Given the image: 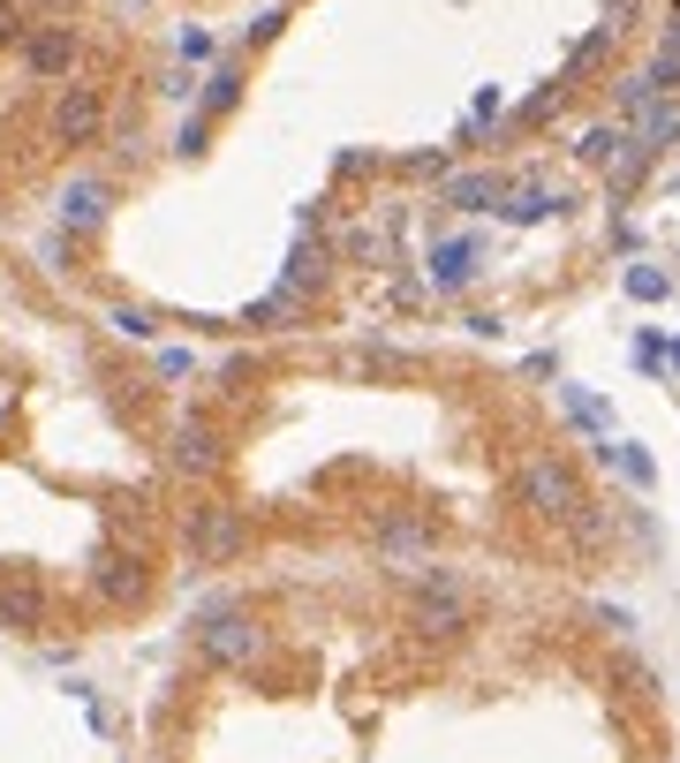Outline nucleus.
<instances>
[{
  "label": "nucleus",
  "instance_id": "nucleus-14",
  "mask_svg": "<svg viewBox=\"0 0 680 763\" xmlns=\"http://www.w3.org/2000/svg\"><path fill=\"white\" fill-rule=\"evenodd\" d=\"M326 265H333V258H326V250H318V242L303 235V242L288 250V273H280V288H288V296H311V288L326 280Z\"/></svg>",
  "mask_w": 680,
  "mask_h": 763
},
{
  "label": "nucleus",
  "instance_id": "nucleus-4",
  "mask_svg": "<svg viewBox=\"0 0 680 763\" xmlns=\"http://www.w3.org/2000/svg\"><path fill=\"white\" fill-rule=\"evenodd\" d=\"M416 627H424V635H462V627H469V598H462V583H454L446 567H431V575L416 583Z\"/></svg>",
  "mask_w": 680,
  "mask_h": 763
},
{
  "label": "nucleus",
  "instance_id": "nucleus-1",
  "mask_svg": "<svg viewBox=\"0 0 680 763\" xmlns=\"http://www.w3.org/2000/svg\"><path fill=\"white\" fill-rule=\"evenodd\" d=\"M181 545H189V560H197V567H227V560L250 545V522H242L235 506H189Z\"/></svg>",
  "mask_w": 680,
  "mask_h": 763
},
{
  "label": "nucleus",
  "instance_id": "nucleus-6",
  "mask_svg": "<svg viewBox=\"0 0 680 763\" xmlns=\"http://www.w3.org/2000/svg\"><path fill=\"white\" fill-rule=\"evenodd\" d=\"M99 129H106V99H99V84H68L61 107H53V145H99Z\"/></svg>",
  "mask_w": 680,
  "mask_h": 763
},
{
  "label": "nucleus",
  "instance_id": "nucleus-15",
  "mask_svg": "<svg viewBox=\"0 0 680 763\" xmlns=\"http://www.w3.org/2000/svg\"><path fill=\"white\" fill-rule=\"evenodd\" d=\"M635 145H643V152H666V145H680V114L666 107V99L635 107Z\"/></svg>",
  "mask_w": 680,
  "mask_h": 763
},
{
  "label": "nucleus",
  "instance_id": "nucleus-17",
  "mask_svg": "<svg viewBox=\"0 0 680 763\" xmlns=\"http://www.w3.org/2000/svg\"><path fill=\"white\" fill-rule=\"evenodd\" d=\"M500 212H507L514 227H537L544 212H559V189H537V182H529V189H514V197H500Z\"/></svg>",
  "mask_w": 680,
  "mask_h": 763
},
{
  "label": "nucleus",
  "instance_id": "nucleus-27",
  "mask_svg": "<svg viewBox=\"0 0 680 763\" xmlns=\"http://www.w3.org/2000/svg\"><path fill=\"white\" fill-rule=\"evenodd\" d=\"M160 371L167 378H189V348H160Z\"/></svg>",
  "mask_w": 680,
  "mask_h": 763
},
{
  "label": "nucleus",
  "instance_id": "nucleus-28",
  "mask_svg": "<svg viewBox=\"0 0 680 763\" xmlns=\"http://www.w3.org/2000/svg\"><path fill=\"white\" fill-rule=\"evenodd\" d=\"M0 38H23V23H15V8L0 0Z\"/></svg>",
  "mask_w": 680,
  "mask_h": 763
},
{
  "label": "nucleus",
  "instance_id": "nucleus-10",
  "mask_svg": "<svg viewBox=\"0 0 680 763\" xmlns=\"http://www.w3.org/2000/svg\"><path fill=\"white\" fill-rule=\"evenodd\" d=\"M106 204H114V189H106L99 174H84V182L61 189V227H68V235H91V227L106 220Z\"/></svg>",
  "mask_w": 680,
  "mask_h": 763
},
{
  "label": "nucleus",
  "instance_id": "nucleus-7",
  "mask_svg": "<svg viewBox=\"0 0 680 763\" xmlns=\"http://www.w3.org/2000/svg\"><path fill=\"white\" fill-rule=\"evenodd\" d=\"M424 273H431V288H439V296H462V288H469V280L484 273V242H477V235H454V242H431Z\"/></svg>",
  "mask_w": 680,
  "mask_h": 763
},
{
  "label": "nucleus",
  "instance_id": "nucleus-11",
  "mask_svg": "<svg viewBox=\"0 0 680 763\" xmlns=\"http://www.w3.org/2000/svg\"><path fill=\"white\" fill-rule=\"evenodd\" d=\"M91 583H99V598H114V605H137L152 575H144V560H137V552H99Z\"/></svg>",
  "mask_w": 680,
  "mask_h": 763
},
{
  "label": "nucleus",
  "instance_id": "nucleus-19",
  "mask_svg": "<svg viewBox=\"0 0 680 763\" xmlns=\"http://www.w3.org/2000/svg\"><path fill=\"white\" fill-rule=\"evenodd\" d=\"M242 99V68H212V84H204V114L197 122H212V114H227Z\"/></svg>",
  "mask_w": 680,
  "mask_h": 763
},
{
  "label": "nucleus",
  "instance_id": "nucleus-21",
  "mask_svg": "<svg viewBox=\"0 0 680 763\" xmlns=\"http://www.w3.org/2000/svg\"><path fill=\"white\" fill-rule=\"evenodd\" d=\"M628 296H635V303H666V296H673V273H658V265H628Z\"/></svg>",
  "mask_w": 680,
  "mask_h": 763
},
{
  "label": "nucleus",
  "instance_id": "nucleus-12",
  "mask_svg": "<svg viewBox=\"0 0 680 763\" xmlns=\"http://www.w3.org/2000/svg\"><path fill=\"white\" fill-rule=\"evenodd\" d=\"M559 409H567V424H575V431L613 439V401H605V393H590V386H559Z\"/></svg>",
  "mask_w": 680,
  "mask_h": 763
},
{
  "label": "nucleus",
  "instance_id": "nucleus-16",
  "mask_svg": "<svg viewBox=\"0 0 680 763\" xmlns=\"http://www.w3.org/2000/svg\"><path fill=\"white\" fill-rule=\"evenodd\" d=\"M597 454L613 461V468H620V476H628V484H635V491H651V484H658V461L643 454V447H635V439H597Z\"/></svg>",
  "mask_w": 680,
  "mask_h": 763
},
{
  "label": "nucleus",
  "instance_id": "nucleus-24",
  "mask_svg": "<svg viewBox=\"0 0 680 763\" xmlns=\"http://www.w3.org/2000/svg\"><path fill=\"white\" fill-rule=\"evenodd\" d=\"M212 53H219V38H212V30H181V61H189V68H197V61H212Z\"/></svg>",
  "mask_w": 680,
  "mask_h": 763
},
{
  "label": "nucleus",
  "instance_id": "nucleus-18",
  "mask_svg": "<svg viewBox=\"0 0 680 763\" xmlns=\"http://www.w3.org/2000/svg\"><path fill=\"white\" fill-rule=\"evenodd\" d=\"M628 145H635V137H628V129H620V122H597V129H590V137H582V145H575V152L590 159V166H613V159L628 152Z\"/></svg>",
  "mask_w": 680,
  "mask_h": 763
},
{
  "label": "nucleus",
  "instance_id": "nucleus-13",
  "mask_svg": "<svg viewBox=\"0 0 680 763\" xmlns=\"http://www.w3.org/2000/svg\"><path fill=\"white\" fill-rule=\"evenodd\" d=\"M500 197H507L500 174H462V182H446V204H454V212H500Z\"/></svg>",
  "mask_w": 680,
  "mask_h": 763
},
{
  "label": "nucleus",
  "instance_id": "nucleus-9",
  "mask_svg": "<svg viewBox=\"0 0 680 763\" xmlns=\"http://www.w3.org/2000/svg\"><path fill=\"white\" fill-rule=\"evenodd\" d=\"M23 68H30V76H68V68H76V30H68V23L30 30V38H23Z\"/></svg>",
  "mask_w": 680,
  "mask_h": 763
},
{
  "label": "nucleus",
  "instance_id": "nucleus-5",
  "mask_svg": "<svg viewBox=\"0 0 680 763\" xmlns=\"http://www.w3.org/2000/svg\"><path fill=\"white\" fill-rule=\"evenodd\" d=\"M370 545L386 552V567H401V575H416V567L431 560V522H424V514H378V529H370Z\"/></svg>",
  "mask_w": 680,
  "mask_h": 763
},
{
  "label": "nucleus",
  "instance_id": "nucleus-29",
  "mask_svg": "<svg viewBox=\"0 0 680 763\" xmlns=\"http://www.w3.org/2000/svg\"><path fill=\"white\" fill-rule=\"evenodd\" d=\"M673 8H680V0H673Z\"/></svg>",
  "mask_w": 680,
  "mask_h": 763
},
{
  "label": "nucleus",
  "instance_id": "nucleus-22",
  "mask_svg": "<svg viewBox=\"0 0 680 763\" xmlns=\"http://www.w3.org/2000/svg\"><path fill=\"white\" fill-rule=\"evenodd\" d=\"M0 612H8V620H15V627H30V620H38V612H46V598H38V590H30V583H8V590H0Z\"/></svg>",
  "mask_w": 680,
  "mask_h": 763
},
{
  "label": "nucleus",
  "instance_id": "nucleus-2",
  "mask_svg": "<svg viewBox=\"0 0 680 763\" xmlns=\"http://www.w3.org/2000/svg\"><path fill=\"white\" fill-rule=\"evenodd\" d=\"M521 506H537V514H552V522H582V506H590V499H582V484H575V468H567V461H529V468H521Z\"/></svg>",
  "mask_w": 680,
  "mask_h": 763
},
{
  "label": "nucleus",
  "instance_id": "nucleus-23",
  "mask_svg": "<svg viewBox=\"0 0 680 763\" xmlns=\"http://www.w3.org/2000/svg\"><path fill=\"white\" fill-rule=\"evenodd\" d=\"M106 325H114L122 340H160V317H152V310H137V303H122Z\"/></svg>",
  "mask_w": 680,
  "mask_h": 763
},
{
  "label": "nucleus",
  "instance_id": "nucleus-26",
  "mask_svg": "<svg viewBox=\"0 0 680 763\" xmlns=\"http://www.w3.org/2000/svg\"><path fill=\"white\" fill-rule=\"evenodd\" d=\"M500 107H507V99H500V84H484V91H477V122H500Z\"/></svg>",
  "mask_w": 680,
  "mask_h": 763
},
{
  "label": "nucleus",
  "instance_id": "nucleus-25",
  "mask_svg": "<svg viewBox=\"0 0 680 763\" xmlns=\"http://www.w3.org/2000/svg\"><path fill=\"white\" fill-rule=\"evenodd\" d=\"M280 23H288V8H265V15H257V23H250V38H257V46H265V38H273V30H280Z\"/></svg>",
  "mask_w": 680,
  "mask_h": 763
},
{
  "label": "nucleus",
  "instance_id": "nucleus-3",
  "mask_svg": "<svg viewBox=\"0 0 680 763\" xmlns=\"http://www.w3.org/2000/svg\"><path fill=\"white\" fill-rule=\"evenodd\" d=\"M197 650H204L212 665H250V658H257V627H250V612H242V605H204V612H197Z\"/></svg>",
  "mask_w": 680,
  "mask_h": 763
},
{
  "label": "nucleus",
  "instance_id": "nucleus-8",
  "mask_svg": "<svg viewBox=\"0 0 680 763\" xmlns=\"http://www.w3.org/2000/svg\"><path fill=\"white\" fill-rule=\"evenodd\" d=\"M167 461L181 476H212V468H219V431H212L204 416H181L174 439H167Z\"/></svg>",
  "mask_w": 680,
  "mask_h": 763
},
{
  "label": "nucleus",
  "instance_id": "nucleus-20",
  "mask_svg": "<svg viewBox=\"0 0 680 763\" xmlns=\"http://www.w3.org/2000/svg\"><path fill=\"white\" fill-rule=\"evenodd\" d=\"M288 317H303V296H288V288H273L265 303L242 310V325H288Z\"/></svg>",
  "mask_w": 680,
  "mask_h": 763
}]
</instances>
